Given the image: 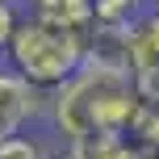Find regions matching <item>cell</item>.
<instances>
[{
    "instance_id": "7a4b0ae2",
    "label": "cell",
    "mask_w": 159,
    "mask_h": 159,
    "mask_svg": "<svg viewBox=\"0 0 159 159\" xmlns=\"http://www.w3.org/2000/svg\"><path fill=\"white\" fill-rule=\"evenodd\" d=\"M34 113H46L50 117V92L46 88H34L30 80L17 75V71H0V147Z\"/></svg>"
},
{
    "instance_id": "277c9868",
    "label": "cell",
    "mask_w": 159,
    "mask_h": 159,
    "mask_svg": "<svg viewBox=\"0 0 159 159\" xmlns=\"http://www.w3.org/2000/svg\"><path fill=\"white\" fill-rule=\"evenodd\" d=\"M30 8L42 17H55V21H71V25L96 21V0H30Z\"/></svg>"
},
{
    "instance_id": "6da1fadb",
    "label": "cell",
    "mask_w": 159,
    "mask_h": 159,
    "mask_svg": "<svg viewBox=\"0 0 159 159\" xmlns=\"http://www.w3.org/2000/svg\"><path fill=\"white\" fill-rule=\"evenodd\" d=\"M96 21L71 25V21H55V17H25L17 25L13 42H8V59H13L17 75H25L34 88L55 92L59 84H67L88 59V42H92Z\"/></svg>"
},
{
    "instance_id": "5b68a950",
    "label": "cell",
    "mask_w": 159,
    "mask_h": 159,
    "mask_svg": "<svg viewBox=\"0 0 159 159\" xmlns=\"http://www.w3.org/2000/svg\"><path fill=\"white\" fill-rule=\"evenodd\" d=\"M147 0H96V21H138Z\"/></svg>"
},
{
    "instance_id": "52a82bcc",
    "label": "cell",
    "mask_w": 159,
    "mask_h": 159,
    "mask_svg": "<svg viewBox=\"0 0 159 159\" xmlns=\"http://www.w3.org/2000/svg\"><path fill=\"white\" fill-rule=\"evenodd\" d=\"M17 25H21V21H17V13H13V0H0V50H8Z\"/></svg>"
},
{
    "instance_id": "8992f818",
    "label": "cell",
    "mask_w": 159,
    "mask_h": 159,
    "mask_svg": "<svg viewBox=\"0 0 159 159\" xmlns=\"http://www.w3.org/2000/svg\"><path fill=\"white\" fill-rule=\"evenodd\" d=\"M0 159H46V151H42V143H34V138H8L4 147H0Z\"/></svg>"
},
{
    "instance_id": "ba28073f",
    "label": "cell",
    "mask_w": 159,
    "mask_h": 159,
    "mask_svg": "<svg viewBox=\"0 0 159 159\" xmlns=\"http://www.w3.org/2000/svg\"><path fill=\"white\" fill-rule=\"evenodd\" d=\"M13 4H17V0H13Z\"/></svg>"
},
{
    "instance_id": "3957f363",
    "label": "cell",
    "mask_w": 159,
    "mask_h": 159,
    "mask_svg": "<svg viewBox=\"0 0 159 159\" xmlns=\"http://www.w3.org/2000/svg\"><path fill=\"white\" fill-rule=\"evenodd\" d=\"M155 67H159V8L134 21V67L130 71L143 75V71H155Z\"/></svg>"
}]
</instances>
